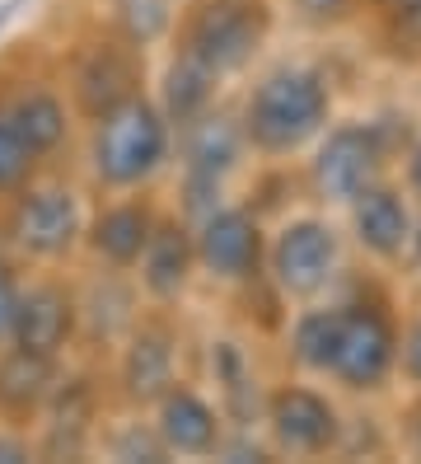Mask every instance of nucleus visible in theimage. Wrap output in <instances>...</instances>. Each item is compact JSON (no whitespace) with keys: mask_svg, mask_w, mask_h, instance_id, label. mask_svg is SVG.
I'll list each match as a JSON object with an SVG mask.
<instances>
[{"mask_svg":"<svg viewBox=\"0 0 421 464\" xmlns=\"http://www.w3.org/2000/svg\"><path fill=\"white\" fill-rule=\"evenodd\" d=\"M412 258L421 263V221H416V230H412Z\"/></svg>","mask_w":421,"mask_h":464,"instance_id":"obj_34","label":"nucleus"},{"mask_svg":"<svg viewBox=\"0 0 421 464\" xmlns=\"http://www.w3.org/2000/svg\"><path fill=\"white\" fill-rule=\"evenodd\" d=\"M19 459H38V436L28 427L0 422V464H19Z\"/></svg>","mask_w":421,"mask_h":464,"instance_id":"obj_30","label":"nucleus"},{"mask_svg":"<svg viewBox=\"0 0 421 464\" xmlns=\"http://www.w3.org/2000/svg\"><path fill=\"white\" fill-rule=\"evenodd\" d=\"M103 431V390L90 371H66L56 385L43 422L33 427L38 436V459H80L90 455Z\"/></svg>","mask_w":421,"mask_h":464,"instance_id":"obj_12","label":"nucleus"},{"mask_svg":"<svg viewBox=\"0 0 421 464\" xmlns=\"http://www.w3.org/2000/svg\"><path fill=\"white\" fill-rule=\"evenodd\" d=\"M337 267H342V239L319 216H300L276 230L267 244V272L281 295L291 300H314L332 286Z\"/></svg>","mask_w":421,"mask_h":464,"instance_id":"obj_7","label":"nucleus"},{"mask_svg":"<svg viewBox=\"0 0 421 464\" xmlns=\"http://www.w3.org/2000/svg\"><path fill=\"white\" fill-rule=\"evenodd\" d=\"M412 188H416V193H421V146L412 150Z\"/></svg>","mask_w":421,"mask_h":464,"instance_id":"obj_33","label":"nucleus"},{"mask_svg":"<svg viewBox=\"0 0 421 464\" xmlns=\"http://www.w3.org/2000/svg\"><path fill=\"white\" fill-rule=\"evenodd\" d=\"M337 338H342V305H319V310H304L291 329V357L314 371L328 375L332 357H337Z\"/></svg>","mask_w":421,"mask_h":464,"instance_id":"obj_26","label":"nucleus"},{"mask_svg":"<svg viewBox=\"0 0 421 464\" xmlns=\"http://www.w3.org/2000/svg\"><path fill=\"white\" fill-rule=\"evenodd\" d=\"M295 5V19L309 24V29H332V24L351 19L356 0H291Z\"/></svg>","mask_w":421,"mask_h":464,"instance_id":"obj_29","label":"nucleus"},{"mask_svg":"<svg viewBox=\"0 0 421 464\" xmlns=\"http://www.w3.org/2000/svg\"><path fill=\"white\" fill-rule=\"evenodd\" d=\"M80 343L90 347H118L140 319V282L127 267H103L90 282H80Z\"/></svg>","mask_w":421,"mask_h":464,"instance_id":"obj_18","label":"nucleus"},{"mask_svg":"<svg viewBox=\"0 0 421 464\" xmlns=\"http://www.w3.org/2000/svg\"><path fill=\"white\" fill-rule=\"evenodd\" d=\"M211 380H215V394H220V408L234 427H253V418L267 408L263 390H258V375H253V362L244 357V347L220 338L211 343Z\"/></svg>","mask_w":421,"mask_h":464,"instance_id":"obj_23","label":"nucleus"},{"mask_svg":"<svg viewBox=\"0 0 421 464\" xmlns=\"http://www.w3.org/2000/svg\"><path fill=\"white\" fill-rule=\"evenodd\" d=\"M332 118V90L314 66H272L244 94L239 122L258 155H291L309 146Z\"/></svg>","mask_w":421,"mask_h":464,"instance_id":"obj_2","label":"nucleus"},{"mask_svg":"<svg viewBox=\"0 0 421 464\" xmlns=\"http://www.w3.org/2000/svg\"><path fill=\"white\" fill-rule=\"evenodd\" d=\"M407 441H412V450L421 455V399L412 403V422H407Z\"/></svg>","mask_w":421,"mask_h":464,"instance_id":"obj_32","label":"nucleus"},{"mask_svg":"<svg viewBox=\"0 0 421 464\" xmlns=\"http://www.w3.org/2000/svg\"><path fill=\"white\" fill-rule=\"evenodd\" d=\"M43 155L28 146V136L14 118V108H10V90H5V75H0V202L14 198L24 183H33L43 174Z\"/></svg>","mask_w":421,"mask_h":464,"instance_id":"obj_24","label":"nucleus"},{"mask_svg":"<svg viewBox=\"0 0 421 464\" xmlns=\"http://www.w3.org/2000/svg\"><path fill=\"white\" fill-rule=\"evenodd\" d=\"M5 90H10V108L28 136V146L43 155V165H52L56 155L71 146V131H75V108H71V94L66 85L56 80H43V75H5Z\"/></svg>","mask_w":421,"mask_h":464,"instance_id":"obj_19","label":"nucleus"},{"mask_svg":"<svg viewBox=\"0 0 421 464\" xmlns=\"http://www.w3.org/2000/svg\"><path fill=\"white\" fill-rule=\"evenodd\" d=\"M118 394L136 413L150 408L178 385V329L164 314H140L136 329L118 343Z\"/></svg>","mask_w":421,"mask_h":464,"instance_id":"obj_9","label":"nucleus"},{"mask_svg":"<svg viewBox=\"0 0 421 464\" xmlns=\"http://www.w3.org/2000/svg\"><path fill=\"white\" fill-rule=\"evenodd\" d=\"M62 85L71 94L75 118L90 127L112 108H122L127 99L146 94V47H136L131 38L103 24L71 47Z\"/></svg>","mask_w":421,"mask_h":464,"instance_id":"obj_5","label":"nucleus"},{"mask_svg":"<svg viewBox=\"0 0 421 464\" xmlns=\"http://www.w3.org/2000/svg\"><path fill=\"white\" fill-rule=\"evenodd\" d=\"M263 422L272 436V450H281V455H323L342 436L337 408L319 390H304V385L276 390L263 408Z\"/></svg>","mask_w":421,"mask_h":464,"instance_id":"obj_16","label":"nucleus"},{"mask_svg":"<svg viewBox=\"0 0 421 464\" xmlns=\"http://www.w3.org/2000/svg\"><path fill=\"white\" fill-rule=\"evenodd\" d=\"M398 329L379 305H342V338L328 375L347 390H379L398 371Z\"/></svg>","mask_w":421,"mask_h":464,"instance_id":"obj_11","label":"nucleus"},{"mask_svg":"<svg viewBox=\"0 0 421 464\" xmlns=\"http://www.w3.org/2000/svg\"><path fill=\"white\" fill-rule=\"evenodd\" d=\"M14 343L47 352V357H66L80 343V291L62 277H24L19 314H14Z\"/></svg>","mask_w":421,"mask_h":464,"instance_id":"obj_14","label":"nucleus"},{"mask_svg":"<svg viewBox=\"0 0 421 464\" xmlns=\"http://www.w3.org/2000/svg\"><path fill=\"white\" fill-rule=\"evenodd\" d=\"M398 371L421 390V319L412 324V329L403 334V343H398Z\"/></svg>","mask_w":421,"mask_h":464,"instance_id":"obj_31","label":"nucleus"},{"mask_svg":"<svg viewBox=\"0 0 421 464\" xmlns=\"http://www.w3.org/2000/svg\"><path fill=\"white\" fill-rule=\"evenodd\" d=\"M103 24L131 38L136 47H155L174 34L178 0H103Z\"/></svg>","mask_w":421,"mask_h":464,"instance_id":"obj_25","label":"nucleus"},{"mask_svg":"<svg viewBox=\"0 0 421 464\" xmlns=\"http://www.w3.org/2000/svg\"><path fill=\"white\" fill-rule=\"evenodd\" d=\"M66 375V357H47L33 347H0V422L33 431Z\"/></svg>","mask_w":421,"mask_h":464,"instance_id":"obj_17","label":"nucleus"},{"mask_svg":"<svg viewBox=\"0 0 421 464\" xmlns=\"http://www.w3.org/2000/svg\"><path fill=\"white\" fill-rule=\"evenodd\" d=\"M19 295H24V258L5 244V235H0V347L14 343Z\"/></svg>","mask_w":421,"mask_h":464,"instance_id":"obj_28","label":"nucleus"},{"mask_svg":"<svg viewBox=\"0 0 421 464\" xmlns=\"http://www.w3.org/2000/svg\"><path fill=\"white\" fill-rule=\"evenodd\" d=\"M196 263L220 286H248L267 267V239L248 207L220 202L206 216H196Z\"/></svg>","mask_w":421,"mask_h":464,"instance_id":"obj_8","label":"nucleus"},{"mask_svg":"<svg viewBox=\"0 0 421 464\" xmlns=\"http://www.w3.org/2000/svg\"><path fill=\"white\" fill-rule=\"evenodd\" d=\"M99 446L112 459H168V446H164L155 418L150 422L146 418H127L112 431H99Z\"/></svg>","mask_w":421,"mask_h":464,"instance_id":"obj_27","label":"nucleus"},{"mask_svg":"<svg viewBox=\"0 0 421 464\" xmlns=\"http://www.w3.org/2000/svg\"><path fill=\"white\" fill-rule=\"evenodd\" d=\"M150 418L164 436L168 455L206 459V455H220V446H225V408L211 403L202 390L183 385V380L150 408Z\"/></svg>","mask_w":421,"mask_h":464,"instance_id":"obj_20","label":"nucleus"},{"mask_svg":"<svg viewBox=\"0 0 421 464\" xmlns=\"http://www.w3.org/2000/svg\"><path fill=\"white\" fill-rule=\"evenodd\" d=\"M248 136H244V122L239 113H225V108H211V113L187 127L178 136V169H183V216H206L211 207H220L225 198V183H230V174L244 165L248 155Z\"/></svg>","mask_w":421,"mask_h":464,"instance_id":"obj_6","label":"nucleus"},{"mask_svg":"<svg viewBox=\"0 0 421 464\" xmlns=\"http://www.w3.org/2000/svg\"><path fill=\"white\" fill-rule=\"evenodd\" d=\"M388 165V131L379 122H347L323 136L314 155V188L328 202H356Z\"/></svg>","mask_w":421,"mask_h":464,"instance_id":"obj_10","label":"nucleus"},{"mask_svg":"<svg viewBox=\"0 0 421 464\" xmlns=\"http://www.w3.org/2000/svg\"><path fill=\"white\" fill-rule=\"evenodd\" d=\"M351 230L375 258H403L412 249L416 221H412V211H407L398 188L375 183V188H365V193L351 202Z\"/></svg>","mask_w":421,"mask_h":464,"instance_id":"obj_21","label":"nucleus"},{"mask_svg":"<svg viewBox=\"0 0 421 464\" xmlns=\"http://www.w3.org/2000/svg\"><path fill=\"white\" fill-rule=\"evenodd\" d=\"M159 207L146 188L136 193H108V202L99 211H90V230H84V254L103 267H127L136 272L140 254L159 226Z\"/></svg>","mask_w":421,"mask_h":464,"instance_id":"obj_13","label":"nucleus"},{"mask_svg":"<svg viewBox=\"0 0 421 464\" xmlns=\"http://www.w3.org/2000/svg\"><path fill=\"white\" fill-rule=\"evenodd\" d=\"M0 207H5L0 211V235H5V244L24 263L56 267L75 249H84L90 207H84V193L75 183L56 179V174H38Z\"/></svg>","mask_w":421,"mask_h":464,"instance_id":"obj_3","label":"nucleus"},{"mask_svg":"<svg viewBox=\"0 0 421 464\" xmlns=\"http://www.w3.org/2000/svg\"><path fill=\"white\" fill-rule=\"evenodd\" d=\"M272 34V5L267 0H192L178 10V24L168 43L183 57L202 62L220 80H230L253 66Z\"/></svg>","mask_w":421,"mask_h":464,"instance_id":"obj_4","label":"nucleus"},{"mask_svg":"<svg viewBox=\"0 0 421 464\" xmlns=\"http://www.w3.org/2000/svg\"><path fill=\"white\" fill-rule=\"evenodd\" d=\"M174 122L164 118L155 94H136L122 108L90 122L84 169L99 193H136L150 188L174 160Z\"/></svg>","mask_w":421,"mask_h":464,"instance_id":"obj_1","label":"nucleus"},{"mask_svg":"<svg viewBox=\"0 0 421 464\" xmlns=\"http://www.w3.org/2000/svg\"><path fill=\"white\" fill-rule=\"evenodd\" d=\"M220 85H225V80H220L215 71H206L202 62H192V57H183V52L168 47V62H164V75H159L155 99H159V108H164V118L174 122V131L183 136L187 127H196V122H202L211 108H215Z\"/></svg>","mask_w":421,"mask_h":464,"instance_id":"obj_22","label":"nucleus"},{"mask_svg":"<svg viewBox=\"0 0 421 464\" xmlns=\"http://www.w3.org/2000/svg\"><path fill=\"white\" fill-rule=\"evenodd\" d=\"M202 272V263H196V226L192 216H159V226L146 244V254H140L136 263V282L140 291H146L150 305H178V300L187 295L192 277Z\"/></svg>","mask_w":421,"mask_h":464,"instance_id":"obj_15","label":"nucleus"}]
</instances>
